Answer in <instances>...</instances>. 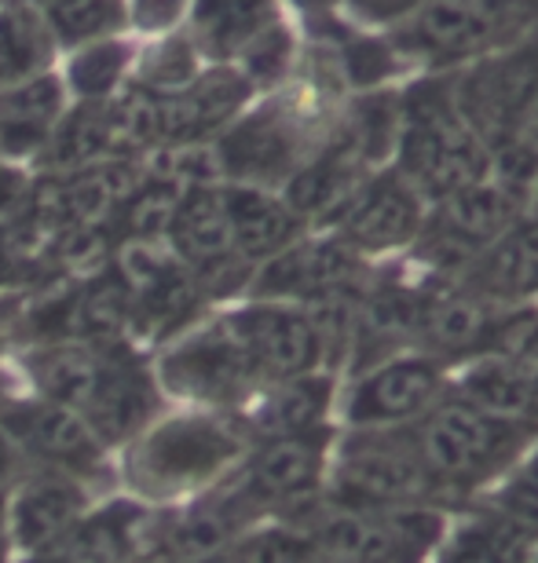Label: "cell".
<instances>
[{"instance_id": "d4e9b609", "label": "cell", "mask_w": 538, "mask_h": 563, "mask_svg": "<svg viewBox=\"0 0 538 563\" xmlns=\"http://www.w3.org/2000/svg\"><path fill=\"white\" fill-rule=\"evenodd\" d=\"M278 15V0H190L184 30L206 63H234V55Z\"/></svg>"}, {"instance_id": "603a6c76", "label": "cell", "mask_w": 538, "mask_h": 563, "mask_svg": "<svg viewBox=\"0 0 538 563\" xmlns=\"http://www.w3.org/2000/svg\"><path fill=\"white\" fill-rule=\"evenodd\" d=\"M465 289L480 292L491 303L538 300V217L520 212L462 275Z\"/></svg>"}, {"instance_id": "f1b7e54d", "label": "cell", "mask_w": 538, "mask_h": 563, "mask_svg": "<svg viewBox=\"0 0 538 563\" xmlns=\"http://www.w3.org/2000/svg\"><path fill=\"white\" fill-rule=\"evenodd\" d=\"M107 157H114L107 99L103 103H77V99H70V107L55 121L37 165H41V173H70V168L107 162Z\"/></svg>"}, {"instance_id": "83f0119b", "label": "cell", "mask_w": 538, "mask_h": 563, "mask_svg": "<svg viewBox=\"0 0 538 563\" xmlns=\"http://www.w3.org/2000/svg\"><path fill=\"white\" fill-rule=\"evenodd\" d=\"M136 48L140 44L132 37L114 33V37H99L66 52L63 85L70 99H77V103H103V99L118 96L132 77Z\"/></svg>"}, {"instance_id": "6da1fadb", "label": "cell", "mask_w": 538, "mask_h": 563, "mask_svg": "<svg viewBox=\"0 0 538 563\" xmlns=\"http://www.w3.org/2000/svg\"><path fill=\"white\" fill-rule=\"evenodd\" d=\"M250 446L239 413L187 407L158 413L143 432L121 446L118 479L132 498L147 505H176L217 487Z\"/></svg>"}, {"instance_id": "2e32d148", "label": "cell", "mask_w": 538, "mask_h": 563, "mask_svg": "<svg viewBox=\"0 0 538 563\" xmlns=\"http://www.w3.org/2000/svg\"><path fill=\"white\" fill-rule=\"evenodd\" d=\"M151 520L154 505L132 494L92 501L70 531L19 563H143L151 549Z\"/></svg>"}, {"instance_id": "52a82bcc", "label": "cell", "mask_w": 538, "mask_h": 563, "mask_svg": "<svg viewBox=\"0 0 538 563\" xmlns=\"http://www.w3.org/2000/svg\"><path fill=\"white\" fill-rule=\"evenodd\" d=\"M338 424L300 435L253 439L228 483L256 520H305L327 498V472Z\"/></svg>"}, {"instance_id": "d6a6232c", "label": "cell", "mask_w": 538, "mask_h": 563, "mask_svg": "<svg viewBox=\"0 0 538 563\" xmlns=\"http://www.w3.org/2000/svg\"><path fill=\"white\" fill-rule=\"evenodd\" d=\"M234 66L256 85V92H272V88H283L289 77H294L297 66V37L294 26L278 15L275 22L256 33V37L245 44V48L234 55Z\"/></svg>"}, {"instance_id": "b9f144b4", "label": "cell", "mask_w": 538, "mask_h": 563, "mask_svg": "<svg viewBox=\"0 0 538 563\" xmlns=\"http://www.w3.org/2000/svg\"><path fill=\"white\" fill-rule=\"evenodd\" d=\"M531 421L538 424V366H531Z\"/></svg>"}, {"instance_id": "4fadbf2b", "label": "cell", "mask_w": 538, "mask_h": 563, "mask_svg": "<svg viewBox=\"0 0 538 563\" xmlns=\"http://www.w3.org/2000/svg\"><path fill=\"white\" fill-rule=\"evenodd\" d=\"M223 319L245 347L264 385L311 369H330L327 336L308 303L242 297L223 308Z\"/></svg>"}, {"instance_id": "d590c367", "label": "cell", "mask_w": 538, "mask_h": 563, "mask_svg": "<svg viewBox=\"0 0 538 563\" xmlns=\"http://www.w3.org/2000/svg\"><path fill=\"white\" fill-rule=\"evenodd\" d=\"M425 0H341V19L355 30L388 33L407 22Z\"/></svg>"}, {"instance_id": "f35d334b", "label": "cell", "mask_w": 538, "mask_h": 563, "mask_svg": "<svg viewBox=\"0 0 538 563\" xmlns=\"http://www.w3.org/2000/svg\"><path fill=\"white\" fill-rule=\"evenodd\" d=\"M22 468H26V461H22L19 446L11 443V435L4 432V424H0V483H11Z\"/></svg>"}, {"instance_id": "5b68a950", "label": "cell", "mask_w": 538, "mask_h": 563, "mask_svg": "<svg viewBox=\"0 0 538 563\" xmlns=\"http://www.w3.org/2000/svg\"><path fill=\"white\" fill-rule=\"evenodd\" d=\"M447 505H388V509H352L322 498L305 520L327 563H432L447 527Z\"/></svg>"}, {"instance_id": "836d02e7", "label": "cell", "mask_w": 538, "mask_h": 563, "mask_svg": "<svg viewBox=\"0 0 538 563\" xmlns=\"http://www.w3.org/2000/svg\"><path fill=\"white\" fill-rule=\"evenodd\" d=\"M484 352L520 366H538V300L502 303L491 322Z\"/></svg>"}, {"instance_id": "7402d4cb", "label": "cell", "mask_w": 538, "mask_h": 563, "mask_svg": "<svg viewBox=\"0 0 538 563\" xmlns=\"http://www.w3.org/2000/svg\"><path fill=\"white\" fill-rule=\"evenodd\" d=\"M538 531L513 520L491 501H473L451 512V527L432 563H535Z\"/></svg>"}, {"instance_id": "8d00e7d4", "label": "cell", "mask_w": 538, "mask_h": 563, "mask_svg": "<svg viewBox=\"0 0 538 563\" xmlns=\"http://www.w3.org/2000/svg\"><path fill=\"white\" fill-rule=\"evenodd\" d=\"M190 0H125V19L132 30L158 37V33L184 30Z\"/></svg>"}, {"instance_id": "74e56055", "label": "cell", "mask_w": 538, "mask_h": 563, "mask_svg": "<svg viewBox=\"0 0 538 563\" xmlns=\"http://www.w3.org/2000/svg\"><path fill=\"white\" fill-rule=\"evenodd\" d=\"M30 187H33V168L0 157V223L11 220L22 206H26Z\"/></svg>"}, {"instance_id": "ba28073f", "label": "cell", "mask_w": 538, "mask_h": 563, "mask_svg": "<svg viewBox=\"0 0 538 563\" xmlns=\"http://www.w3.org/2000/svg\"><path fill=\"white\" fill-rule=\"evenodd\" d=\"M327 498L352 509L443 505L414 454L407 428H341L333 435Z\"/></svg>"}, {"instance_id": "3957f363", "label": "cell", "mask_w": 538, "mask_h": 563, "mask_svg": "<svg viewBox=\"0 0 538 563\" xmlns=\"http://www.w3.org/2000/svg\"><path fill=\"white\" fill-rule=\"evenodd\" d=\"M392 165L425 201L491 176V146L454 96L451 74H418L399 85Z\"/></svg>"}, {"instance_id": "277c9868", "label": "cell", "mask_w": 538, "mask_h": 563, "mask_svg": "<svg viewBox=\"0 0 538 563\" xmlns=\"http://www.w3.org/2000/svg\"><path fill=\"white\" fill-rule=\"evenodd\" d=\"M330 125L333 114L311 92L286 85L261 92L228 132L212 140L223 179L278 190L327 140Z\"/></svg>"}, {"instance_id": "8fae6325", "label": "cell", "mask_w": 538, "mask_h": 563, "mask_svg": "<svg viewBox=\"0 0 538 563\" xmlns=\"http://www.w3.org/2000/svg\"><path fill=\"white\" fill-rule=\"evenodd\" d=\"M425 212H429V201L407 184L396 165L385 162L359 179L352 195L319 231H333L363 261L385 264L410 253L421 234Z\"/></svg>"}, {"instance_id": "60d3db41", "label": "cell", "mask_w": 538, "mask_h": 563, "mask_svg": "<svg viewBox=\"0 0 538 563\" xmlns=\"http://www.w3.org/2000/svg\"><path fill=\"white\" fill-rule=\"evenodd\" d=\"M524 212H531V217H538V176H535V184L528 190V198H524Z\"/></svg>"}, {"instance_id": "9c48e42d", "label": "cell", "mask_w": 538, "mask_h": 563, "mask_svg": "<svg viewBox=\"0 0 538 563\" xmlns=\"http://www.w3.org/2000/svg\"><path fill=\"white\" fill-rule=\"evenodd\" d=\"M524 212V198L495 176L429 201L418 242L403 261L429 278H458Z\"/></svg>"}, {"instance_id": "ffe728a7", "label": "cell", "mask_w": 538, "mask_h": 563, "mask_svg": "<svg viewBox=\"0 0 538 563\" xmlns=\"http://www.w3.org/2000/svg\"><path fill=\"white\" fill-rule=\"evenodd\" d=\"M338 388L341 377L333 369H311L286 380H272L250 399L239 418L253 439L300 435L316 428L338 424Z\"/></svg>"}, {"instance_id": "9a60e30c", "label": "cell", "mask_w": 538, "mask_h": 563, "mask_svg": "<svg viewBox=\"0 0 538 563\" xmlns=\"http://www.w3.org/2000/svg\"><path fill=\"white\" fill-rule=\"evenodd\" d=\"M96 483L55 468H22L8 483V534L15 563L48 549L92 509Z\"/></svg>"}, {"instance_id": "5bb4252c", "label": "cell", "mask_w": 538, "mask_h": 563, "mask_svg": "<svg viewBox=\"0 0 538 563\" xmlns=\"http://www.w3.org/2000/svg\"><path fill=\"white\" fill-rule=\"evenodd\" d=\"M374 264L349 250L333 231H308L294 245L275 253L272 261L256 264L245 297L322 303L359 292L366 286Z\"/></svg>"}, {"instance_id": "4dcf8cb0", "label": "cell", "mask_w": 538, "mask_h": 563, "mask_svg": "<svg viewBox=\"0 0 538 563\" xmlns=\"http://www.w3.org/2000/svg\"><path fill=\"white\" fill-rule=\"evenodd\" d=\"M220 563H327L305 523L261 520L234 538Z\"/></svg>"}, {"instance_id": "d6986e66", "label": "cell", "mask_w": 538, "mask_h": 563, "mask_svg": "<svg viewBox=\"0 0 538 563\" xmlns=\"http://www.w3.org/2000/svg\"><path fill=\"white\" fill-rule=\"evenodd\" d=\"M502 303L484 300L480 292L465 289L462 282L451 278H429L418 314V333L414 347L440 358L443 366H462L469 358L484 355L491 322Z\"/></svg>"}, {"instance_id": "44dd1931", "label": "cell", "mask_w": 538, "mask_h": 563, "mask_svg": "<svg viewBox=\"0 0 538 563\" xmlns=\"http://www.w3.org/2000/svg\"><path fill=\"white\" fill-rule=\"evenodd\" d=\"M223 209H228L234 250L253 267L272 261L275 253H283L286 245H294L300 234L311 231L305 217L275 187L223 179Z\"/></svg>"}, {"instance_id": "30bf717a", "label": "cell", "mask_w": 538, "mask_h": 563, "mask_svg": "<svg viewBox=\"0 0 538 563\" xmlns=\"http://www.w3.org/2000/svg\"><path fill=\"white\" fill-rule=\"evenodd\" d=\"M451 391V366L421 347H399L352 369L338 388L341 428H407Z\"/></svg>"}, {"instance_id": "8992f818", "label": "cell", "mask_w": 538, "mask_h": 563, "mask_svg": "<svg viewBox=\"0 0 538 563\" xmlns=\"http://www.w3.org/2000/svg\"><path fill=\"white\" fill-rule=\"evenodd\" d=\"M151 366L162 385V396L201 410L242 413L264 388L261 374L223 319V311L212 319H198L173 341H165Z\"/></svg>"}, {"instance_id": "ab89813d", "label": "cell", "mask_w": 538, "mask_h": 563, "mask_svg": "<svg viewBox=\"0 0 538 563\" xmlns=\"http://www.w3.org/2000/svg\"><path fill=\"white\" fill-rule=\"evenodd\" d=\"M0 563H15V545L8 534V483H0Z\"/></svg>"}, {"instance_id": "ac0fdd59", "label": "cell", "mask_w": 538, "mask_h": 563, "mask_svg": "<svg viewBox=\"0 0 538 563\" xmlns=\"http://www.w3.org/2000/svg\"><path fill=\"white\" fill-rule=\"evenodd\" d=\"M261 96L234 63H206L187 88L158 96L162 143H212Z\"/></svg>"}, {"instance_id": "f546056e", "label": "cell", "mask_w": 538, "mask_h": 563, "mask_svg": "<svg viewBox=\"0 0 538 563\" xmlns=\"http://www.w3.org/2000/svg\"><path fill=\"white\" fill-rule=\"evenodd\" d=\"M201 52L195 41L187 37V30L158 33L143 48H136V63H132V85H140L151 96H173L179 88H187L201 74Z\"/></svg>"}, {"instance_id": "7c38bea8", "label": "cell", "mask_w": 538, "mask_h": 563, "mask_svg": "<svg viewBox=\"0 0 538 563\" xmlns=\"http://www.w3.org/2000/svg\"><path fill=\"white\" fill-rule=\"evenodd\" d=\"M0 424L19 446L26 468H55L70 472L88 483L107 479L114 465H110V450L103 439L92 432L81 413L63 402H52L26 391V396H0Z\"/></svg>"}, {"instance_id": "7a4b0ae2", "label": "cell", "mask_w": 538, "mask_h": 563, "mask_svg": "<svg viewBox=\"0 0 538 563\" xmlns=\"http://www.w3.org/2000/svg\"><path fill=\"white\" fill-rule=\"evenodd\" d=\"M407 439L440 501L447 509H462L498 487L538 439V424L498 418L447 391L425 418L407 424Z\"/></svg>"}, {"instance_id": "e575fe53", "label": "cell", "mask_w": 538, "mask_h": 563, "mask_svg": "<svg viewBox=\"0 0 538 563\" xmlns=\"http://www.w3.org/2000/svg\"><path fill=\"white\" fill-rule=\"evenodd\" d=\"M484 501H491L495 509L509 512L513 520L528 523L538 531V439L524 450L517 465L498 479V487L491 490Z\"/></svg>"}, {"instance_id": "e0dca14e", "label": "cell", "mask_w": 538, "mask_h": 563, "mask_svg": "<svg viewBox=\"0 0 538 563\" xmlns=\"http://www.w3.org/2000/svg\"><path fill=\"white\" fill-rule=\"evenodd\" d=\"M162 385L154 377V366L129 341L110 344L103 377L81 410V418L92 424V432L110 450H121L132 435L143 432L162 413Z\"/></svg>"}, {"instance_id": "4316f807", "label": "cell", "mask_w": 538, "mask_h": 563, "mask_svg": "<svg viewBox=\"0 0 538 563\" xmlns=\"http://www.w3.org/2000/svg\"><path fill=\"white\" fill-rule=\"evenodd\" d=\"M59 44L48 19L30 0H0V88L55 70Z\"/></svg>"}, {"instance_id": "1f68e13d", "label": "cell", "mask_w": 538, "mask_h": 563, "mask_svg": "<svg viewBox=\"0 0 538 563\" xmlns=\"http://www.w3.org/2000/svg\"><path fill=\"white\" fill-rule=\"evenodd\" d=\"M44 19L59 52H70L77 44L114 37L125 33V0H44Z\"/></svg>"}, {"instance_id": "cb8c5ba5", "label": "cell", "mask_w": 538, "mask_h": 563, "mask_svg": "<svg viewBox=\"0 0 538 563\" xmlns=\"http://www.w3.org/2000/svg\"><path fill=\"white\" fill-rule=\"evenodd\" d=\"M66 107H70V92L63 85V74L55 70L0 88V157L22 165L37 162Z\"/></svg>"}, {"instance_id": "484cf974", "label": "cell", "mask_w": 538, "mask_h": 563, "mask_svg": "<svg viewBox=\"0 0 538 563\" xmlns=\"http://www.w3.org/2000/svg\"><path fill=\"white\" fill-rule=\"evenodd\" d=\"M451 391L498 418L531 421V366L502 355H476L451 369ZM535 424V421H531Z\"/></svg>"}]
</instances>
